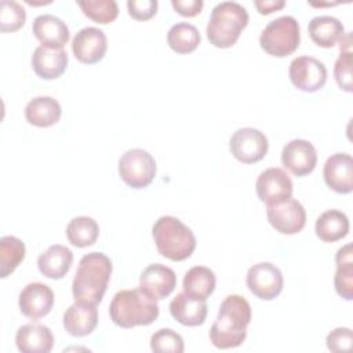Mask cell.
<instances>
[{
	"mask_svg": "<svg viewBox=\"0 0 353 353\" xmlns=\"http://www.w3.org/2000/svg\"><path fill=\"white\" fill-rule=\"evenodd\" d=\"M32 30L41 46L52 48H63L70 37L68 25L52 14H41L36 17L33 19Z\"/></svg>",
	"mask_w": 353,
	"mask_h": 353,
	"instance_id": "18",
	"label": "cell"
},
{
	"mask_svg": "<svg viewBox=\"0 0 353 353\" xmlns=\"http://www.w3.org/2000/svg\"><path fill=\"white\" fill-rule=\"evenodd\" d=\"M215 274L207 266H193L183 277V291L196 298L207 299L215 290Z\"/></svg>",
	"mask_w": 353,
	"mask_h": 353,
	"instance_id": "28",
	"label": "cell"
},
{
	"mask_svg": "<svg viewBox=\"0 0 353 353\" xmlns=\"http://www.w3.org/2000/svg\"><path fill=\"white\" fill-rule=\"evenodd\" d=\"M307 32L310 39L320 47L331 48L345 34V28L342 22L331 15H319L310 19L307 25Z\"/></svg>",
	"mask_w": 353,
	"mask_h": 353,
	"instance_id": "24",
	"label": "cell"
},
{
	"mask_svg": "<svg viewBox=\"0 0 353 353\" xmlns=\"http://www.w3.org/2000/svg\"><path fill=\"white\" fill-rule=\"evenodd\" d=\"M248 290L259 299L270 301L280 295L283 291L281 270L270 262H258L252 265L245 277Z\"/></svg>",
	"mask_w": 353,
	"mask_h": 353,
	"instance_id": "9",
	"label": "cell"
},
{
	"mask_svg": "<svg viewBox=\"0 0 353 353\" xmlns=\"http://www.w3.org/2000/svg\"><path fill=\"white\" fill-rule=\"evenodd\" d=\"M316 234L325 243H334L349 233V218L339 210H327L316 221Z\"/></svg>",
	"mask_w": 353,
	"mask_h": 353,
	"instance_id": "27",
	"label": "cell"
},
{
	"mask_svg": "<svg viewBox=\"0 0 353 353\" xmlns=\"http://www.w3.org/2000/svg\"><path fill=\"white\" fill-rule=\"evenodd\" d=\"M170 313L179 324L197 327L205 321L207 302L205 299L196 298L183 291L176 294V296L170 302Z\"/></svg>",
	"mask_w": 353,
	"mask_h": 353,
	"instance_id": "20",
	"label": "cell"
},
{
	"mask_svg": "<svg viewBox=\"0 0 353 353\" xmlns=\"http://www.w3.org/2000/svg\"><path fill=\"white\" fill-rule=\"evenodd\" d=\"M73 262V252L61 244L50 245L37 258V268L40 273L48 279L59 280L70 269Z\"/></svg>",
	"mask_w": 353,
	"mask_h": 353,
	"instance_id": "23",
	"label": "cell"
},
{
	"mask_svg": "<svg viewBox=\"0 0 353 353\" xmlns=\"http://www.w3.org/2000/svg\"><path fill=\"white\" fill-rule=\"evenodd\" d=\"M336 270L334 276L335 291L346 301L353 299V245L352 243L341 247L335 254Z\"/></svg>",
	"mask_w": 353,
	"mask_h": 353,
	"instance_id": "26",
	"label": "cell"
},
{
	"mask_svg": "<svg viewBox=\"0 0 353 353\" xmlns=\"http://www.w3.org/2000/svg\"><path fill=\"white\" fill-rule=\"evenodd\" d=\"M21 313L32 320L41 319L47 316L54 305V292L52 290L40 281L29 283L19 292L18 299Z\"/></svg>",
	"mask_w": 353,
	"mask_h": 353,
	"instance_id": "15",
	"label": "cell"
},
{
	"mask_svg": "<svg viewBox=\"0 0 353 353\" xmlns=\"http://www.w3.org/2000/svg\"><path fill=\"white\" fill-rule=\"evenodd\" d=\"M248 23L247 10L236 1L218 3L207 23V39L218 48L232 47Z\"/></svg>",
	"mask_w": 353,
	"mask_h": 353,
	"instance_id": "5",
	"label": "cell"
},
{
	"mask_svg": "<svg viewBox=\"0 0 353 353\" xmlns=\"http://www.w3.org/2000/svg\"><path fill=\"white\" fill-rule=\"evenodd\" d=\"M68 61V52L63 48L39 46L32 55V68L39 77L52 80L66 70Z\"/></svg>",
	"mask_w": 353,
	"mask_h": 353,
	"instance_id": "19",
	"label": "cell"
},
{
	"mask_svg": "<svg viewBox=\"0 0 353 353\" xmlns=\"http://www.w3.org/2000/svg\"><path fill=\"white\" fill-rule=\"evenodd\" d=\"M254 6L261 14H270L285 6L284 0H255Z\"/></svg>",
	"mask_w": 353,
	"mask_h": 353,
	"instance_id": "39",
	"label": "cell"
},
{
	"mask_svg": "<svg viewBox=\"0 0 353 353\" xmlns=\"http://www.w3.org/2000/svg\"><path fill=\"white\" fill-rule=\"evenodd\" d=\"M301 41L299 23L291 15H281L270 21L259 36L261 48L273 57H287L292 54Z\"/></svg>",
	"mask_w": 353,
	"mask_h": 353,
	"instance_id": "6",
	"label": "cell"
},
{
	"mask_svg": "<svg viewBox=\"0 0 353 353\" xmlns=\"http://www.w3.org/2000/svg\"><path fill=\"white\" fill-rule=\"evenodd\" d=\"M108 50V39L103 30L95 26L80 29L72 40V51L81 63L92 65L99 62Z\"/></svg>",
	"mask_w": 353,
	"mask_h": 353,
	"instance_id": "13",
	"label": "cell"
},
{
	"mask_svg": "<svg viewBox=\"0 0 353 353\" xmlns=\"http://www.w3.org/2000/svg\"><path fill=\"white\" fill-rule=\"evenodd\" d=\"M200 32L188 22H178L172 25L167 33V43L171 50L178 54H189L200 44Z\"/></svg>",
	"mask_w": 353,
	"mask_h": 353,
	"instance_id": "30",
	"label": "cell"
},
{
	"mask_svg": "<svg viewBox=\"0 0 353 353\" xmlns=\"http://www.w3.org/2000/svg\"><path fill=\"white\" fill-rule=\"evenodd\" d=\"M255 190L262 203L273 205L281 203L292 196V181L290 175L277 167L266 168L256 179Z\"/></svg>",
	"mask_w": 353,
	"mask_h": 353,
	"instance_id": "12",
	"label": "cell"
},
{
	"mask_svg": "<svg viewBox=\"0 0 353 353\" xmlns=\"http://www.w3.org/2000/svg\"><path fill=\"white\" fill-rule=\"evenodd\" d=\"M157 0H128V14L137 21H148L157 12Z\"/></svg>",
	"mask_w": 353,
	"mask_h": 353,
	"instance_id": "37",
	"label": "cell"
},
{
	"mask_svg": "<svg viewBox=\"0 0 353 353\" xmlns=\"http://www.w3.org/2000/svg\"><path fill=\"white\" fill-rule=\"evenodd\" d=\"M98 325L97 305L74 302L63 313V328L72 336L90 335Z\"/></svg>",
	"mask_w": 353,
	"mask_h": 353,
	"instance_id": "21",
	"label": "cell"
},
{
	"mask_svg": "<svg viewBox=\"0 0 353 353\" xmlns=\"http://www.w3.org/2000/svg\"><path fill=\"white\" fill-rule=\"evenodd\" d=\"M323 175L327 186L336 193L353 190V160L349 153H334L324 163Z\"/></svg>",
	"mask_w": 353,
	"mask_h": 353,
	"instance_id": "17",
	"label": "cell"
},
{
	"mask_svg": "<svg viewBox=\"0 0 353 353\" xmlns=\"http://www.w3.org/2000/svg\"><path fill=\"white\" fill-rule=\"evenodd\" d=\"M266 216L269 223L281 234H295L306 223L303 205L292 197L273 205H266Z\"/></svg>",
	"mask_w": 353,
	"mask_h": 353,
	"instance_id": "11",
	"label": "cell"
},
{
	"mask_svg": "<svg viewBox=\"0 0 353 353\" xmlns=\"http://www.w3.org/2000/svg\"><path fill=\"white\" fill-rule=\"evenodd\" d=\"M251 321V306L248 301L237 294L228 295L210 330V341L218 349L240 346L247 336V327Z\"/></svg>",
	"mask_w": 353,
	"mask_h": 353,
	"instance_id": "1",
	"label": "cell"
},
{
	"mask_svg": "<svg viewBox=\"0 0 353 353\" xmlns=\"http://www.w3.org/2000/svg\"><path fill=\"white\" fill-rule=\"evenodd\" d=\"M79 7L84 15L97 23L113 22L119 15V7L114 0H83Z\"/></svg>",
	"mask_w": 353,
	"mask_h": 353,
	"instance_id": "32",
	"label": "cell"
},
{
	"mask_svg": "<svg viewBox=\"0 0 353 353\" xmlns=\"http://www.w3.org/2000/svg\"><path fill=\"white\" fill-rule=\"evenodd\" d=\"M150 349L157 353H182L185 345L178 332L171 328H161L150 336Z\"/></svg>",
	"mask_w": 353,
	"mask_h": 353,
	"instance_id": "34",
	"label": "cell"
},
{
	"mask_svg": "<svg viewBox=\"0 0 353 353\" xmlns=\"http://www.w3.org/2000/svg\"><path fill=\"white\" fill-rule=\"evenodd\" d=\"M99 234V226L91 216H74L66 226V237L74 247L84 248L95 244Z\"/></svg>",
	"mask_w": 353,
	"mask_h": 353,
	"instance_id": "29",
	"label": "cell"
},
{
	"mask_svg": "<svg viewBox=\"0 0 353 353\" xmlns=\"http://www.w3.org/2000/svg\"><path fill=\"white\" fill-rule=\"evenodd\" d=\"M112 270V261L103 252L85 254L79 262L72 283L74 301L98 305L106 292Z\"/></svg>",
	"mask_w": 353,
	"mask_h": 353,
	"instance_id": "2",
	"label": "cell"
},
{
	"mask_svg": "<svg viewBox=\"0 0 353 353\" xmlns=\"http://www.w3.org/2000/svg\"><path fill=\"white\" fill-rule=\"evenodd\" d=\"M15 345L22 353H48L54 346V336L47 325L29 323L18 328Z\"/></svg>",
	"mask_w": 353,
	"mask_h": 353,
	"instance_id": "22",
	"label": "cell"
},
{
	"mask_svg": "<svg viewBox=\"0 0 353 353\" xmlns=\"http://www.w3.org/2000/svg\"><path fill=\"white\" fill-rule=\"evenodd\" d=\"M109 316L121 328L149 325L159 317V305L139 287L120 290L109 305Z\"/></svg>",
	"mask_w": 353,
	"mask_h": 353,
	"instance_id": "3",
	"label": "cell"
},
{
	"mask_svg": "<svg viewBox=\"0 0 353 353\" xmlns=\"http://www.w3.org/2000/svg\"><path fill=\"white\" fill-rule=\"evenodd\" d=\"M174 10L183 17H194L200 14L204 3L203 0H171Z\"/></svg>",
	"mask_w": 353,
	"mask_h": 353,
	"instance_id": "38",
	"label": "cell"
},
{
	"mask_svg": "<svg viewBox=\"0 0 353 353\" xmlns=\"http://www.w3.org/2000/svg\"><path fill=\"white\" fill-rule=\"evenodd\" d=\"M154 157L141 149H128L119 159V175L132 189H143L150 185L156 176Z\"/></svg>",
	"mask_w": 353,
	"mask_h": 353,
	"instance_id": "7",
	"label": "cell"
},
{
	"mask_svg": "<svg viewBox=\"0 0 353 353\" xmlns=\"http://www.w3.org/2000/svg\"><path fill=\"white\" fill-rule=\"evenodd\" d=\"M26 254L25 244L15 236H3L0 239V277L6 279L23 261Z\"/></svg>",
	"mask_w": 353,
	"mask_h": 353,
	"instance_id": "31",
	"label": "cell"
},
{
	"mask_svg": "<svg viewBox=\"0 0 353 353\" xmlns=\"http://www.w3.org/2000/svg\"><path fill=\"white\" fill-rule=\"evenodd\" d=\"M352 330L346 327H338L327 335L325 343L331 352H349L352 349Z\"/></svg>",
	"mask_w": 353,
	"mask_h": 353,
	"instance_id": "36",
	"label": "cell"
},
{
	"mask_svg": "<svg viewBox=\"0 0 353 353\" xmlns=\"http://www.w3.org/2000/svg\"><path fill=\"white\" fill-rule=\"evenodd\" d=\"M175 285V272L163 263H152L146 266L139 276V288L154 301L168 296Z\"/></svg>",
	"mask_w": 353,
	"mask_h": 353,
	"instance_id": "16",
	"label": "cell"
},
{
	"mask_svg": "<svg viewBox=\"0 0 353 353\" xmlns=\"http://www.w3.org/2000/svg\"><path fill=\"white\" fill-rule=\"evenodd\" d=\"M290 80L301 91L316 92L321 90L327 81V68L319 59L302 55L290 63Z\"/></svg>",
	"mask_w": 353,
	"mask_h": 353,
	"instance_id": "10",
	"label": "cell"
},
{
	"mask_svg": "<svg viewBox=\"0 0 353 353\" xmlns=\"http://www.w3.org/2000/svg\"><path fill=\"white\" fill-rule=\"evenodd\" d=\"M26 11L25 8L14 0L0 1V30L1 32H15L25 25Z\"/></svg>",
	"mask_w": 353,
	"mask_h": 353,
	"instance_id": "33",
	"label": "cell"
},
{
	"mask_svg": "<svg viewBox=\"0 0 353 353\" xmlns=\"http://www.w3.org/2000/svg\"><path fill=\"white\" fill-rule=\"evenodd\" d=\"M229 149L236 160L244 164H252L266 156L269 142L262 131L254 127H243L232 134Z\"/></svg>",
	"mask_w": 353,
	"mask_h": 353,
	"instance_id": "8",
	"label": "cell"
},
{
	"mask_svg": "<svg viewBox=\"0 0 353 353\" xmlns=\"http://www.w3.org/2000/svg\"><path fill=\"white\" fill-rule=\"evenodd\" d=\"M334 77L341 90L352 92V51H341L334 65Z\"/></svg>",
	"mask_w": 353,
	"mask_h": 353,
	"instance_id": "35",
	"label": "cell"
},
{
	"mask_svg": "<svg viewBox=\"0 0 353 353\" xmlns=\"http://www.w3.org/2000/svg\"><path fill=\"white\" fill-rule=\"evenodd\" d=\"M152 236L160 255L171 261H185L196 248L192 229L171 215L160 216L153 223Z\"/></svg>",
	"mask_w": 353,
	"mask_h": 353,
	"instance_id": "4",
	"label": "cell"
},
{
	"mask_svg": "<svg viewBox=\"0 0 353 353\" xmlns=\"http://www.w3.org/2000/svg\"><path fill=\"white\" fill-rule=\"evenodd\" d=\"M283 165L296 176L310 174L317 164V152L306 139H292L281 150Z\"/></svg>",
	"mask_w": 353,
	"mask_h": 353,
	"instance_id": "14",
	"label": "cell"
},
{
	"mask_svg": "<svg viewBox=\"0 0 353 353\" xmlns=\"http://www.w3.org/2000/svg\"><path fill=\"white\" fill-rule=\"evenodd\" d=\"M61 105L52 97H36L25 106V117L36 127H50L61 119Z\"/></svg>",
	"mask_w": 353,
	"mask_h": 353,
	"instance_id": "25",
	"label": "cell"
}]
</instances>
